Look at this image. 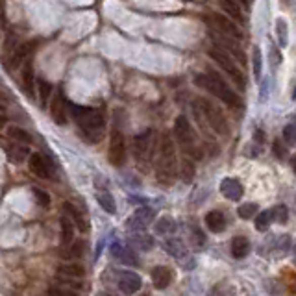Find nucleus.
I'll return each instance as SVG.
<instances>
[{
	"label": "nucleus",
	"mask_w": 296,
	"mask_h": 296,
	"mask_svg": "<svg viewBox=\"0 0 296 296\" xmlns=\"http://www.w3.org/2000/svg\"><path fill=\"white\" fill-rule=\"evenodd\" d=\"M97 200H98V204H100V207H102L106 213H109V215H113L115 211H117L115 198L111 196V193H109V191H98V193H97Z\"/></svg>",
	"instance_id": "nucleus-28"
},
{
	"label": "nucleus",
	"mask_w": 296,
	"mask_h": 296,
	"mask_svg": "<svg viewBox=\"0 0 296 296\" xmlns=\"http://www.w3.org/2000/svg\"><path fill=\"white\" fill-rule=\"evenodd\" d=\"M174 230H176V222H174V219H171V217H161V219L154 224V232H156L157 235H171V233H174Z\"/></svg>",
	"instance_id": "nucleus-31"
},
{
	"label": "nucleus",
	"mask_w": 296,
	"mask_h": 296,
	"mask_svg": "<svg viewBox=\"0 0 296 296\" xmlns=\"http://www.w3.org/2000/svg\"><path fill=\"white\" fill-rule=\"evenodd\" d=\"M163 248H165V252H167L168 256H173L178 261L187 256V246H185V242H183L182 239H178V237L167 239V241L163 242Z\"/></svg>",
	"instance_id": "nucleus-23"
},
{
	"label": "nucleus",
	"mask_w": 296,
	"mask_h": 296,
	"mask_svg": "<svg viewBox=\"0 0 296 296\" xmlns=\"http://www.w3.org/2000/svg\"><path fill=\"white\" fill-rule=\"evenodd\" d=\"M239 217L244 219V221H250L252 217L258 215V204H253V202H246V204L239 205V209H237Z\"/></svg>",
	"instance_id": "nucleus-38"
},
{
	"label": "nucleus",
	"mask_w": 296,
	"mask_h": 296,
	"mask_svg": "<svg viewBox=\"0 0 296 296\" xmlns=\"http://www.w3.org/2000/svg\"><path fill=\"white\" fill-rule=\"evenodd\" d=\"M250 253V241L244 235H237L232 239V256L235 259H244Z\"/></svg>",
	"instance_id": "nucleus-25"
},
{
	"label": "nucleus",
	"mask_w": 296,
	"mask_h": 296,
	"mask_svg": "<svg viewBox=\"0 0 296 296\" xmlns=\"http://www.w3.org/2000/svg\"><path fill=\"white\" fill-rule=\"evenodd\" d=\"M63 209H65V213H67V215H69L70 219L74 221V224L78 226V230H80V232L86 233L87 230H89V226H87V221H86V217H83V213H81V211L78 209L76 205H72L70 202H65V204H63Z\"/></svg>",
	"instance_id": "nucleus-26"
},
{
	"label": "nucleus",
	"mask_w": 296,
	"mask_h": 296,
	"mask_svg": "<svg viewBox=\"0 0 296 296\" xmlns=\"http://www.w3.org/2000/svg\"><path fill=\"white\" fill-rule=\"evenodd\" d=\"M270 63H272V67H274V69L281 63V54H280V50L276 49V47H272V49H270Z\"/></svg>",
	"instance_id": "nucleus-47"
},
{
	"label": "nucleus",
	"mask_w": 296,
	"mask_h": 296,
	"mask_svg": "<svg viewBox=\"0 0 296 296\" xmlns=\"http://www.w3.org/2000/svg\"><path fill=\"white\" fill-rule=\"evenodd\" d=\"M272 221H274V217H272V211H261V213H258L256 215V230L258 232H267L270 228V224H272Z\"/></svg>",
	"instance_id": "nucleus-33"
},
{
	"label": "nucleus",
	"mask_w": 296,
	"mask_h": 296,
	"mask_svg": "<svg viewBox=\"0 0 296 296\" xmlns=\"http://www.w3.org/2000/svg\"><path fill=\"white\" fill-rule=\"evenodd\" d=\"M141 296H148V294H141Z\"/></svg>",
	"instance_id": "nucleus-54"
},
{
	"label": "nucleus",
	"mask_w": 296,
	"mask_h": 296,
	"mask_svg": "<svg viewBox=\"0 0 296 296\" xmlns=\"http://www.w3.org/2000/svg\"><path fill=\"white\" fill-rule=\"evenodd\" d=\"M219 4H221L222 11H224L228 17H232L233 21L241 22V24L246 22V17H244L241 6H239V0H219Z\"/></svg>",
	"instance_id": "nucleus-24"
},
{
	"label": "nucleus",
	"mask_w": 296,
	"mask_h": 296,
	"mask_svg": "<svg viewBox=\"0 0 296 296\" xmlns=\"http://www.w3.org/2000/svg\"><path fill=\"white\" fill-rule=\"evenodd\" d=\"M209 56H211V59H213V61H215V63L219 65V67H221V69L224 70L233 81H235L237 86L241 87V89H244V83H246L244 74H242V70L237 67V63L233 61L232 56H228L224 50L217 49V47L209 49Z\"/></svg>",
	"instance_id": "nucleus-5"
},
{
	"label": "nucleus",
	"mask_w": 296,
	"mask_h": 296,
	"mask_svg": "<svg viewBox=\"0 0 296 296\" xmlns=\"http://www.w3.org/2000/svg\"><path fill=\"white\" fill-rule=\"evenodd\" d=\"M281 4L285 6V8H291V6H292V0H281Z\"/></svg>",
	"instance_id": "nucleus-51"
},
{
	"label": "nucleus",
	"mask_w": 296,
	"mask_h": 296,
	"mask_svg": "<svg viewBox=\"0 0 296 296\" xmlns=\"http://www.w3.org/2000/svg\"><path fill=\"white\" fill-rule=\"evenodd\" d=\"M6 156L10 159L11 163H15V165H21L22 161H26V157L30 156V150H28L26 145H22V143H11V145L6 146Z\"/></svg>",
	"instance_id": "nucleus-20"
},
{
	"label": "nucleus",
	"mask_w": 296,
	"mask_h": 296,
	"mask_svg": "<svg viewBox=\"0 0 296 296\" xmlns=\"http://www.w3.org/2000/svg\"><path fill=\"white\" fill-rule=\"evenodd\" d=\"M194 176V165L193 161H189V159H183L182 163V178L185 182H191Z\"/></svg>",
	"instance_id": "nucleus-42"
},
{
	"label": "nucleus",
	"mask_w": 296,
	"mask_h": 296,
	"mask_svg": "<svg viewBox=\"0 0 296 296\" xmlns=\"http://www.w3.org/2000/svg\"><path fill=\"white\" fill-rule=\"evenodd\" d=\"M194 108H196L200 113L204 115L205 120H207V124H209L211 128H213V132H215V134H219V135H228V134H230V128H228L226 118H224L222 111L217 108L215 104L211 102L209 98H198V100H196V104H194Z\"/></svg>",
	"instance_id": "nucleus-4"
},
{
	"label": "nucleus",
	"mask_w": 296,
	"mask_h": 296,
	"mask_svg": "<svg viewBox=\"0 0 296 296\" xmlns=\"http://www.w3.org/2000/svg\"><path fill=\"white\" fill-rule=\"evenodd\" d=\"M221 193L226 196L228 200L232 202H239L244 194V189H242V183L235 178H224L221 182Z\"/></svg>",
	"instance_id": "nucleus-16"
},
{
	"label": "nucleus",
	"mask_w": 296,
	"mask_h": 296,
	"mask_svg": "<svg viewBox=\"0 0 296 296\" xmlns=\"http://www.w3.org/2000/svg\"><path fill=\"white\" fill-rule=\"evenodd\" d=\"M83 276H86V269L78 263H69L58 267L59 280H81Z\"/></svg>",
	"instance_id": "nucleus-22"
},
{
	"label": "nucleus",
	"mask_w": 296,
	"mask_h": 296,
	"mask_svg": "<svg viewBox=\"0 0 296 296\" xmlns=\"http://www.w3.org/2000/svg\"><path fill=\"white\" fill-rule=\"evenodd\" d=\"M39 102H41V108H45L50 100V95H52V83L47 80H39Z\"/></svg>",
	"instance_id": "nucleus-35"
},
{
	"label": "nucleus",
	"mask_w": 296,
	"mask_h": 296,
	"mask_svg": "<svg viewBox=\"0 0 296 296\" xmlns=\"http://www.w3.org/2000/svg\"><path fill=\"white\" fill-rule=\"evenodd\" d=\"M32 49H33V45H30V43H22V45H19L13 52H11V56L8 59H6V67L10 70H15V69H19L22 65V61L28 58V54L32 52Z\"/></svg>",
	"instance_id": "nucleus-19"
},
{
	"label": "nucleus",
	"mask_w": 296,
	"mask_h": 296,
	"mask_svg": "<svg viewBox=\"0 0 296 296\" xmlns=\"http://www.w3.org/2000/svg\"><path fill=\"white\" fill-rule=\"evenodd\" d=\"M252 69L256 80H261V70H263V58H261V50L259 47H253L252 50Z\"/></svg>",
	"instance_id": "nucleus-37"
},
{
	"label": "nucleus",
	"mask_w": 296,
	"mask_h": 296,
	"mask_svg": "<svg viewBox=\"0 0 296 296\" xmlns=\"http://www.w3.org/2000/svg\"><path fill=\"white\" fill-rule=\"evenodd\" d=\"M256 141H258L259 145H261V143L265 141V135H263V132H261V130H256Z\"/></svg>",
	"instance_id": "nucleus-49"
},
{
	"label": "nucleus",
	"mask_w": 296,
	"mask_h": 296,
	"mask_svg": "<svg viewBox=\"0 0 296 296\" xmlns=\"http://www.w3.org/2000/svg\"><path fill=\"white\" fill-rule=\"evenodd\" d=\"M150 276H152V283H154V287L159 289V291H163V289H167V287L173 283L174 270L171 269V267H167V265H157V267L152 269Z\"/></svg>",
	"instance_id": "nucleus-15"
},
{
	"label": "nucleus",
	"mask_w": 296,
	"mask_h": 296,
	"mask_svg": "<svg viewBox=\"0 0 296 296\" xmlns=\"http://www.w3.org/2000/svg\"><path fill=\"white\" fill-rule=\"evenodd\" d=\"M6 134H8V137L11 141H15V143H22V145H30L32 143V135L28 134L26 130L19 128V126H10V128L6 130Z\"/></svg>",
	"instance_id": "nucleus-29"
},
{
	"label": "nucleus",
	"mask_w": 296,
	"mask_h": 296,
	"mask_svg": "<svg viewBox=\"0 0 296 296\" xmlns=\"http://www.w3.org/2000/svg\"><path fill=\"white\" fill-rule=\"evenodd\" d=\"M156 217V211L148 207V205H141L134 211V215L130 217L128 222H126V228L128 232H141V230H146L148 224L154 221Z\"/></svg>",
	"instance_id": "nucleus-11"
},
{
	"label": "nucleus",
	"mask_w": 296,
	"mask_h": 296,
	"mask_svg": "<svg viewBox=\"0 0 296 296\" xmlns=\"http://www.w3.org/2000/svg\"><path fill=\"white\" fill-rule=\"evenodd\" d=\"M109 252H111V256L117 259L118 263L130 265V267H139L141 265V259H139V256H137V252H135V248L124 246V244H120L118 241H115L113 244H111Z\"/></svg>",
	"instance_id": "nucleus-13"
},
{
	"label": "nucleus",
	"mask_w": 296,
	"mask_h": 296,
	"mask_svg": "<svg viewBox=\"0 0 296 296\" xmlns=\"http://www.w3.org/2000/svg\"><path fill=\"white\" fill-rule=\"evenodd\" d=\"M239 2H241L244 8H250V2H252V0H239Z\"/></svg>",
	"instance_id": "nucleus-52"
},
{
	"label": "nucleus",
	"mask_w": 296,
	"mask_h": 296,
	"mask_svg": "<svg viewBox=\"0 0 296 296\" xmlns=\"http://www.w3.org/2000/svg\"><path fill=\"white\" fill-rule=\"evenodd\" d=\"M70 117L76 120L87 143L95 145V143L100 141L106 120H104V115L98 109L83 108V106H70Z\"/></svg>",
	"instance_id": "nucleus-1"
},
{
	"label": "nucleus",
	"mask_w": 296,
	"mask_h": 296,
	"mask_svg": "<svg viewBox=\"0 0 296 296\" xmlns=\"http://www.w3.org/2000/svg\"><path fill=\"white\" fill-rule=\"evenodd\" d=\"M74 221L69 219V217H61L59 221V228H61V239H63V244H69L72 239H74Z\"/></svg>",
	"instance_id": "nucleus-30"
},
{
	"label": "nucleus",
	"mask_w": 296,
	"mask_h": 296,
	"mask_svg": "<svg viewBox=\"0 0 296 296\" xmlns=\"http://www.w3.org/2000/svg\"><path fill=\"white\" fill-rule=\"evenodd\" d=\"M283 141L287 145H294L296 143V124H287L283 128Z\"/></svg>",
	"instance_id": "nucleus-43"
},
{
	"label": "nucleus",
	"mask_w": 296,
	"mask_h": 296,
	"mask_svg": "<svg viewBox=\"0 0 296 296\" xmlns=\"http://www.w3.org/2000/svg\"><path fill=\"white\" fill-rule=\"evenodd\" d=\"M196 83L202 89L209 91L211 95H215L217 98H221L222 102L228 104L230 108H235L237 106V95L233 93L232 87L217 74L215 70H207L205 74H198L196 76Z\"/></svg>",
	"instance_id": "nucleus-3"
},
{
	"label": "nucleus",
	"mask_w": 296,
	"mask_h": 296,
	"mask_svg": "<svg viewBox=\"0 0 296 296\" xmlns=\"http://www.w3.org/2000/svg\"><path fill=\"white\" fill-rule=\"evenodd\" d=\"M272 152H274V156L278 157V159H285L287 157V146L281 143V139H276L274 143H272Z\"/></svg>",
	"instance_id": "nucleus-44"
},
{
	"label": "nucleus",
	"mask_w": 296,
	"mask_h": 296,
	"mask_svg": "<svg viewBox=\"0 0 296 296\" xmlns=\"http://www.w3.org/2000/svg\"><path fill=\"white\" fill-rule=\"evenodd\" d=\"M152 141H154V130H146V132L134 137V156L139 163L146 161L150 156Z\"/></svg>",
	"instance_id": "nucleus-12"
},
{
	"label": "nucleus",
	"mask_w": 296,
	"mask_h": 296,
	"mask_svg": "<svg viewBox=\"0 0 296 296\" xmlns=\"http://www.w3.org/2000/svg\"><path fill=\"white\" fill-rule=\"evenodd\" d=\"M128 244L135 250H139V252H148L154 248V237L148 235L145 230H141V232H128Z\"/></svg>",
	"instance_id": "nucleus-17"
},
{
	"label": "nucleus",
	"mask_w": 296,
	"mask_h": 296,
	"mask_svg": "<svg viewBox=\"0 0 296 296\" xmlns=\"http://www.w3.org/2000/svg\"><path fill=\"white\" fill-rule=\"evenodd\" d=\"M289 246H291V237L289 235H281L276 239V250L281 253H285L287 250H289Z\"/></svg>",
	"instance_id": "nucleus-45"
},
{
	"label": "nucleus",
	"mask_w": 296,
	"mask_h": 296,
	"mask_svg": "<svg viewBox=\"0 0 296 296\" xmlns=\"http://www.w3.org/2000/svg\"><path fill=\"white\" fill-rule=\"evenodd\" d=\"M83 250H86V244L81 241H78V242H74L72 246H70V258H81L83 256Z\"/></svg>",
	"instance_id": "nucleus-46"
},
{
	"label": "nucleus",
	"mask_w": 296,
	"mask_h": 296,
	"mask_svg": "<svg viewBox=\"0 0 296 296\" xmlns=\"http://www.w3.org/2000/svg\"><path fill=\"white\" fill-rule=\"evenodd\" d=\"M189 241H191V246H193V250H202V248L205 246L204 232H202L200 228L194 226L193 230H191V237H189Z\"/></svg>",
	"instance_id": "nucleus-36"
},
{
	"label": "nucleus",
	"mask_w": 296,
	"mask_h": 296,
	"mask_svg": "<svg viewBox=\"0 0 296 296\" xmlns=\"http://www.w3.org/2000/svg\"><path fill=\"white\" fill-rule=\"evenodd\" d=\"M33 196H35V202H37L41 207H49L50 205V194L47 191L39 187H33Z\"/></svg>",
	"instance_id": "nucleus-40"
},
{
	"label": "nucleus",
	"mask_w": 296,
	"mask_h": 296,
	"mask_svg": "<svg viewBox=\"0 0 296 296\" xmlns=\"http://www.w3.org/2000/svg\"><path fill=\"white\" fill-rule=\"evenodd\" d=\"M97 296H115V294H111V292H106V291H102V292H98Z\"/></svg>",
	"instance_id": "nucleus-53"
},
{
	"label": "nucleus",
	"mask_w": 296,
	"mask_h": 296,
	"mask_svg": "<svg viewBox=\"0 0 296 296\" xmlns=\"http://www.w3.org/2000/svg\"><path fill=\"white\" fill-rule=\"evenodd\" d=\"M235 294H237V289L232 283H228V281H222V283L215 285L209 292V296H235Z\"/></svg>",
	"instance_id": "nucleus-34"
},
{
	"label": "nucleus",
	"mask_w": 296,
	"mask_h": 296,
	"mask_svg": "<svg viewBox=\"0 0 296 296\" xmlns=\"http://www.w3.org/2000/svg\"><path fill=\"white\" fill-rule=\"evenodd\" d=\"M272 217H274V222H280V224H285L289 221V209H287L285 204H278L272 207Z\"/></svg>",
	"instance_id": "nucleus-39"
},
{
	"label": "nucleus",
	"mask_w": 296,
	"mask_h": 296,
	"mask_svg": "<svg viewBox=\"0 0 296 296\" xmlns=\"http://www.w3.org/2000/svg\"><path fill=\"white\" fill-rule=\"evenodd\" d=\"M28 165H30V171L39 178L52 180L56 176V165L49 156H43V154L35 152V154L30 156V163Z\"/></svg>",
	"instance_id": "nucleus-10"
},
{
	"label": "nucleus",
	"mask_w": 296,
	"mask_h": 296,
	"mask_svg": "<svg viewBox=\"0 0 296 296\" xmlns=\"http://www.w3.org/2000/svg\"><path fill=\"white\" fill-rule=\"evenodd\" d=\"M209 37H211V41H213V45H215L217 49L224 50L228 56L239 59L241 65H246V56H244V52H242L241 47L237 45V39L230 37V35H224V33L217 32V30H209Z\"/></svg>",
	"instance_id": "nucleus-8"
},
{
	"label": "nucleus",
	"mask_w": 296,
	"mask_h": 296,
	"mask_svg": "<svg viewBox=\"0 0 296 296\" xmlns=\"http://www.w3.org/2000/svg\"><path fill=\"white\" fill-rule=\"evenodd\" d=\"M205 226H207V230L213 233H221L226 230V217H224V213L219 209H213L209 211L207 215H205Z\"/></svg>",
	"instance_id": "nucleus-21"
},
{
	"label": "nucleus",
	"mask_w": 296,
	"mask_h": 296,
	"mask_svg": "<svg viewBox=\"0 0 296 296\" xmlns=\"http://www.w3.org/2000/svg\"><path fill=\"white\" fill-rule=\"evenodd\" d=\"M180 263H182V269L183 270H193L194 267H196V261H194V259H191L189 256H185L183 259H180Z\"/></svg>",
	"instance_id": "nucleus-48"
},
{
	"label": "nucleus",
	"mask_w": 296,
	"mask_h": 296,
	"mask_svg": "<svg viewBox=\"0 0 296 296\" xmlns=\"http://www.w3.org/2000/svg\"><path fill=\"white\" fill-rule=\"evenodd\" d=\"M174 137H176L178 145L182 146L185 154H194L196 146H194V132L193 126L189 122V118L185 115H178L174 120Z\"/></svg>",
	"instance_id": "nucleus-6"
},
{
	"label": "nucleus",
	"mask_w": 296,
	"mask_h": 296,
	"mask_svg": "<svg viewBox=\"0 0 296 296\" xmlns=\"http://www.w3.org/2000/svg\"><path fill=\"white\" fill-rule=\"evenodd\" d=\"M108 157L113 167H122L124 161H126V139H124V134L118 128L111 130Z\"/></svg>",
	"instance_id": "nucleus-9"
},
{
	"label": "nucleus",
	"mask_w": 296,
	"mask_h": 296,
	"mask_svg": "<svg viewBox=\"0 0 296 296\" xmlns=\"http://www.w3.org/2000/svg\"><path fill=\"white\" fill-rule=\"evenodd\" d=\"M178 173V157L176 146L171 134H163L159 141V154H157L156 174L161 183H173Z\"/></svg>",
	"instance_id": "nucleus-2"
},
{
	"label": "nucleus",
	"mask_w": 296,
	"mask_h": 296,
	"mask_svg": "<svg viewBox=\"0 0 296 296\" xmlns=\"http://www.w3.org/2000/svg\"><path fill=\"white\" fill-rule=\"evenodd\" d=\"M50 115H52L56 124H67V98L61 91L56 93V97L52 98Z\"/></svg>",
	"instance_id": "nucleus-18"
},
{
	"label": "nucleus",
	"mask_w": 296,
	"mask_h": 296,
	"mask_svg": "<svg viewBox=\"0 0 296 296\" xmlns=\"http://www.w3.org/2000/svg\"><path fill=\"white\" fill-rule=\"evenodd\" d=\"M276 37H278V43H280L281 49H285L289 45V26H287V21H283V19L276 21Z\"/></svg>",
	"instance_id": "nucleus-32"
},
{
	"label": "nucleus",
	"mask_w": 296,
	"mask_h": 296,
	"mask_svg": "<svg viewBox=\"0 0 296 296\" xmlns=\"http://www.w3.org/2000/svg\"><path fill=\"white\" fill-rule=\"evenodd\" d=\"M291 167H292V173L296 174V156H292V159H291Z\"/></svg>",
	"instance_id": "nucleus-50"
},
{
	"label": "nucleus",
	"mask_w": 296,
	"mask_h": 296,
	"mask_svg": "<svg viewBox=\"0 0 296 296\" xmlns=\"http://www.w3.org/2000/svg\"><path fill=\"white\" fill-rule=\"evenodd\" d=\"M50 296H80L78 291L74 289H70V287H65V285H58V287H52L49 291Z\"/></svg>",
	"instance_id": "nucleus-41"
},
{
	"label": "nucleus",
	"mask_w": 296,
	"mask_h": 296,
	"mask_svg": "<svg viewBox=\"0 0 296 296\" xmlns=\"http://www.w3.org/2000/svg\"><path fill=\"white\" fill-rule=\"evenodd\" d=\"M22 89L28 97H33V65L32 61L24 63V70H22Z\"/></svg>",
	"instance_id": "nucleus-27"
},
{
	"label": "nucleus",
	"mask_w": 296,
	"mask_h": 296,
	"mask_svg": "<svg viewBox=\"0 0 296 296\" xmlns=\"http://www.w3.org/2000/svg\"><path fill=\"white\" fill-rule=\"evenodd\" d=\"M204 19L207 21V24H211V28H215L217 32L230 35V37L237 39V41L244 39V33H242L241 28L237 26L232 19H228L226 15H222V13H207Z\"/></svg>",
	"instance_id": "nucleus-7"
},
{
	"label": "nucleus",
	"mask_w": 296,
	"mask_h": 296,
	"mask_svg": "<svg viewBox=\"0 0 296 296\" xmlns=\"http://www.w3.org/2000/svg\"><path fill=\"white\" fill-rule=\"evenodd\" d=\"M143 287V278L134 270H124L118 274V289L122 294H135Z\"/></svg>",
	"instance_id": "nucleus-14"
}]
</instances>
